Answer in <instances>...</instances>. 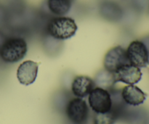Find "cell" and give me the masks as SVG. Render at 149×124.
<instances>
[{"instance_id":"1","label":"cell","mask_w":149,"mask_h":124,"mask_svg":"<svg viewBox=\"0 0 149 124\" xmlns=\"http://www.w3.org/2000/svg\"><path fill=\"white\" fill-rule=\"evenodd\" d=\"M28 51L27 42L21 37H8L0 49V58L7 63L21 60Z\"/></svg>"},{"instance_id":"2","label":"cell","mask_w":149,"mask_h":124,"mask_svg":"<svg viewBox=\"0 0 149 124\" xmlns=\"http://www.w3.org/2000/svg\"><path fill=\"white\" fill-rule=\"evenodd\" d=\"M49 36L56 40H66L75 35L77 26L74 19L58 16L49 20L47 27Z\"/></svg>"},{"instance_id":"3","label":"cell","mask_w":149,"mask_h":124,"mask_svg":"<svg viewBox=\"0 0 149 124\" xmlns=\"http://www.w3.org/2000/svg\"><path fill=\"white\" fill-rule=\"evenodd\" d=\"M65 114L73 124H86L89 118L90 110L87 103L82 98L75 97L67 103Z\"/></svg>"},{"instance_id":"4","label":"cell","mask_w":149,"mask_h":124,"mask_svg":"<svg viewBox=\"0 0 149 124\" xmlns=\"http://www.w3.org/2000/svg\"><path fill=\"white\" fill-rule=\"evenodd\" d=\"M89 105L95 113H104L110 111L112 107L111 96L108 90L95 87L89 94Z\"/></svg>"},{"instance_id":"5","label":"cell","mask_w":149,"mask_h":124,"mask_svg":"<svg viewBox=\"0 0 149 124\" xmlns=\"http://www.w3.org/2000/svg\"><path fill=\"white\" fill-rule=\"evenodd\" d=\"M131 65L138 68H146L149 65V52L145 44L140 40L131 42L126 50Z\"/></svg>"},{"instance_id":"6","label":"cell","mask_w":149,"mask_h":124,"mask_svg":"<svg viewBox=\"0 0 149 124\" xmlns=\"http://www.w3.org/2000/svg\"><path fill=\"white\" fill-rule=\"evenodd\" d=\"M130 64L127 55L126 49L121 46H116L109 49L103 59L104 69L116 73L122 66Z\"/></svg>"},{"instance_id":"7","label":"cell","mask_w":149,"mask_h":124,"mask_svg":"<svg viewBox=\"0 0 149 124\" xmlns=\"http://www.w3.org/2000/svg\"><path fill=\"white\" fill-rule=\"evenodd\" d=\"M39 65L32 60L22 62L17 70V78L20 84L29 86L33 84L37 77Z\"/></svg>"},{"instance_id":"8","label":"cell","mask_w":149,"mask_h":124,"mask_svg":"<svg viewBox=\"0 0 149 124\" xmlns=\"http://www.w3.org/2000/svg\"><path fill=\"white\" fill-rule=\"evenodd\" d=\"M114 75L116 83L122 82L129 85H134L141 81L143 74L139 68L127 64L122 66Z\"/></svg>"},{"instance_id":"9","label":"cell","mask_w":149,"mask_h":124,"mask_svg":"<svg viewBox=\"0 0 149 124\" xmlns=\"http://www.w3.org/2000/svg\"><path fill=\"white\" fill-rule=\"evenodd\" d=\"M95 87L94 81L87 76H77L71 84V91L77 97L84 98L88 96Z\"/></svg>"},{"instance_id":"10","label":"cell","mask_w":149,"mask_h":124,"mask_svg":"<svg viewBox=\"0 0 149 124\" xmlns=\"http://www.w3.org/2000/svg\"><path fill=\"white\" fill-rule=\"evenodd\" d=\"M122 97L127 105L137 107L145 102L147 94L139 87L135 85H128L121 91Z\"/></svg>"},{"instance_id":"11","label":"cell","mask_w":149,"mask_h":124,"mask_svg":"<svg viewBox=\"0 0 149 124\" xmlns=\"http://www.w3.org/2000/svg\"><path fill=\"white\" fill-rule=\"evenodd\" d=\"M93 81L95 87L104 89L109 91L113 89L116 83L114 73L109 72L106 69L98 71Z\"/></svg>"},{"instance_id":"12","label":"cell","mask_w":149,"mask_h":124,"mask_svg":"<svg viewBox=\"0 0 149 124\" xmlns=\"http://www.w3.org/2000/svg\"><path fill=\"white\" fill-rule=\"evenodd\" d=\"M72 0H47V7L53 15L64 16L70 11Z\"/></svg>"},{"instance_id":"13","label":"cell","mask_w":149,"mask_h":124,"mask_svg":"<svg viewBox=\"0 0 149 124\" xmlns=\"http://www.w3.org/2000/svg\"><path fill=\"white\" fill-rule=\"evenodd\" d=\"M100 11L103 17L109 20H116L122 18V8L113 2L103 3L100 7Z\"/></svg>"},{"instance_id":"14","label":"cell","mask_w":149,"mask_h":124,"mask_svg":"<svg viewBox=\"0 0 149 124\" xmlns=\"http://www.w3.org/2000/svg\"><path fill=\"white\" fill-rule=\"evenodd\" d=\"M120 118V113L111 108L107 113H95L93 124H114Z\"/></svg>"},{"instance_id":"15","label":"cell","mask_w":149,"mask_h":124,"mask_svg":"<svg viewBox=\"0 0 149 124\" xmlns=\"http://www.w3.org/2000/svg\"><path fill=\"white\" fill-rule=\"evenodd\" d=\"M7 20V13L5 10L0 5V26L4 23Z\"/></svg>"},{"instance_id":"16","label":"cell","mask_w":149,"mask_h":124,"mask_svg":"<svg viewBox=\"0 0 149 124\" xmlns=\"http://www.w3.org/2000/svg\"><path fill=\"white\" fill-rule=\"evenodd\" d=\"M8 38V36H6L5 33L2 31L1 30H0V49L2 46L3 44L4 43V42L6 41V39Z\"/></svg>"}]
</instances>
